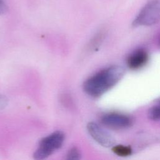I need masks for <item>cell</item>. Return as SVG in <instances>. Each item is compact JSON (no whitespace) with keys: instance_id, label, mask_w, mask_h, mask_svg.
I'll use <instances>...</instances> for the list:
<instances>
[{"instance_id":"cell-1","label":"cell","mask_w":160,"mask_h":160,"mask_svg":"<svg viewBox=\"0 0 160 160\" xmlns=\"http://www.w3.org/2000/svg\"><path fill=\"white\" fill-rule=\"evenodd\" d=\"M124 73L125 69L121 66H110L88 78L83 84V89L92 97L101 96L115 86Z\"/></svg>"},{"instance_id":"cell-2","label":"cell","mask_w":160,"mask_h":160,"mask_svg":"<svg viewBox=\"0 0 160 160\" xmlns=\"http://www.w3.org/2000/svg\"><path fill=\"white\" fill-rule=\"evenodd\" d=\"M160 21V0L149 1L140 10L132 22V26H148Z\"/></svg>"},{"instance_id":"cell-3","label":"cell","mask_w":160,"mask_h":160,"mask_svg":"<svg viewBox=\"0 0 160 160\" xmlns=\"http://www.w3.org/2000/svg\"><path fill=\"white\" fill-rule=\"evenodd\" d=\"M64 138V134L59 131L54 132L42 138L34 154V158L36 159H43L48 158L62 146Z\"/></svg>"},{"instance_id":"cell-4","label":"cell","mask_w":160,"mask_h":160,"mask_svg":"<svg viewBox=\"0 0 160 160\" xmlns=\"http://www.w3.org/2000/svg\"><path fill=\"white\" fill-rule=\"evenodd\" d=\"M87 129L90 136L101 146L105 148L114 146L116 142L114 138L98 124L93 122H89L87 125Z\"/></svg>"},{"instance_id":"cell-5","label":"cell","mask_w":160,"mask_h":160,"mask_svg":"<svg viewBox=\"0 0 160 160\" xmlns=\"http://www.w3.org/2000/svg\"><path fill=\"white\" fill-rule=\"evenodd\" d=\"M101 121L106 127L114 129L127 128L132 124V120L129 116L116 112L104 115L101 118Z\"/></svg>"},{"instance_id":"cell-6","label":"cell","mask_w":160,"mask_h":160,"mask_svg":"<svg viewBox=\"0 0 160 160\" xmlns=\"http://www.w3.org/2000/svg\"><path fill=\"white\" fill-rule=\"evenodd\" d=\"M149 55L144 49H138L129 56L127 64L129 68L136 70L143 67L148 62Z\"/></svg>"},{"instance_id":"cell-7","label":"cell","mask_w":160,"mask_h":160,"mask_svg":"<svg viewBox=\"0 0 160 160\" xmlns=\"http://www.w3.org/2000/svg\"><path fill=\"white\" fill-rule=\"evenodd\" d=\"M112 152L116 155L121 157H127L132 154V149L130 146L122 144L114 145L112 148Z\"/></svg>"},{"instance_id":"cell-8","label":"cell","mask_w":160,"mask_h":160,"mask_svg":"<svg viewBox=\"0 0 160 160\" xmlns=\"http://www.w3.org/2000/svg\"><path fill=\"white\" fill-rule=\"evenodd\" d=\"M148 117L149 119L154 121L160 119V103L151 108L148 112Z\"/></svg>"},{"instance_id":"cell-9","label":"cell","mask_w":160,"mask_h":160,"mask_svg":"<svg viewBox=\"0 0 160 160\" xmlns=\"http://www.w3.org/2000/svg\"><path fill=\"white\" fill-rule=\"evenodd\" d=\"M81 158V153L78 148H72L69 150L66 155V159L69 160L79 159Z\"/></svg>"},{"instance_id":"cell-10","label":"cell","mask_w":160,"mask_h":160,"mask_svg":"<svg viewBox=\"0 0 160 160\" xmlns=\"http://www.w3.org/2000/svg\"><path fill=\"white\" fill-rule=\"evenodd\" d=\"M8 103V100L7 98L2 94H0V109H4Z\"/></svg>"},{"instance_id":"cell-11","label":"cell","mask_w":160,"mask_h":160,"mask_svg":"<svg viewBox=\"0 0 160 160\" xmlns=\"http://www.w3.org/2000/svg\"><path fill=\"white\" fill-rule=\"evenodd\" d=\"M7 11V6L3 0H0V15L5 13Z\"/></svg>"},{"instance_id":"cell-12","label":"cell","mask_w":160,"mask_h":160,"mask_svg":"<svg viewBox=\"0 0 160 160\" xmlns=\"http://www.w3.org/2000/svg\"><path fill=\"white\" fill-rule=\"evenodd\" d=\"M157 101H158L159 103H160V98H159V99H157Z\"/></svg>"}]
</instances>
